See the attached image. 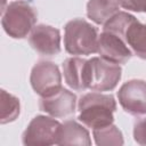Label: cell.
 <instances>
[{
    "mask_svg": "<svg viewBox=\"0 0 146 146\" xmlns=\"http://www.w3.org/2000/svg\"><path fill=\"white\" fill-rule=\"evenodd\" d=\"M133 139L137 144L146 146V117L139 119L133 124Z\"/></svg>",
    "mask_w": 146,
    "mask_h": 146,
    "instance_id": "cell-18",
    "label": "cell"
},
{
    "mask_svg": "<svg viewBox=\"0 0 146 146\" xmlns=\"http://www.w3.org/2000/svg\"><path fill=\"white\" fill-rule=\"evenodd\" d=\"M1 98H0V110H1V115H0V122L1 124H6L9 122L15 121L18 115H19V99L10 94H8L6 90H1L0 92Z\"/></svg>",
    "mask_w": 146,
    "mask_h": 146,
    "instance_id": "cell-16",
    "label": "cell"
},
{
    "mask_svg": "<svg viewBox=\"0 0 146 146\" xmlns=\"http://www.w3.org/2000/svg\"><path fill=\"white\" fill-rule=\"evenodd\" d=\"M76 106V96L63 87L55 94L41 97L39 107L52 117H66L74 114Z\"/></svg>",
    "mask_w": 146,
    "mask_h": 146,
    "instance_id": "cell-10",
    "label": "cell"
},
{
    "mask_svg": "<svg viewBox=\"0 0 146 146\" xmlns=\"http://www.w3.org/2000/svg\"><path fill=\"white\" fill-rule=\"evenodd\" d=\"M97 52L102 58L119 65L125 64L132 56L131 49L121 36L104 30L98 38Z\"/></svg>",
    "mask_w": 146,
    "mask_h": 146,
    "instance_id": "cell-9",
    "label": "cell"
},
{
    "mask_svg": "<svg viewBox=\"0 0 146 146\" xmlns=\"http://www.w3.org/2000/svg\"><path fill=\"white\" fill-rule=\"evenodd\" d=\"M135 19H136V17L133 15H131L127 11H119L104 24L103 30L112 32V33L121 36L124 40V33H125L127 29Z\"/></svg>",
    "mask_w": 146,
    "mask_h": 146,
    "instance_id": "cell-17",
    "label": "cell"
},
{
    "mask_svg": "<svg viewBox=\"0 0 146 146\" xmlns=\"http://www.w3.org/2000/svg\"><path fill=\"white\" fill-rule=\"evenodd\" d=\"M60 123L55 117L46 115L34 116L22 136L26 146H50L57 144V136Z\"/></svg>",
    "mask_w": 146,
    "mask_h": 146,
    "instance_id": "cell-5",
    "label": "cell"
},
{
    "mask_svg": "<svg viewBox=\"0 0 146 146\" xmlns=\"http://www.w3.org/2000/svg\"><path fill=\"white\" fill-rule=\"evenodd\" d=\"M87 63L88 59L81 57H70L63 62V73L66 84L73 90H86L87 86Z\"/></svg>",
    "mask_w": 146,
    "mask_h": 146,
    "instance_id": "cell-11",
    "label": "cell"
},
{
    "mask_svg": "<svg viewBox=\"0 0 146 146\" xmlns=\"http://www.w3.org/2000/svg\"><path fill=\"white\" fill-rule=\"evenodd\" d=\"M120 7L117 0H89L87 3V16L94 23L104 25L120 11Z\"/></svg>",
    "mask_w": 146,
    "mask_h": 146,
    "instance_id": "cell-13",
    "label": "cell"
},
{
    "mask_svg": "<svg viewBox=\"0 0 146 146\" xmlns=\"http://www.w3.org/2000/svg\"><path fill=\"white\" fill-rule=\"evenodd\" d=\"M117 99L124 112L136 116L146 114V81L132 79L124 82L117 91Z\"/></svg>",
    "mask_w": 146,
    "mask_h": 146,
    "instance_id": "cell-7",
    "label": "cell"
},
{
    "mask_svg": "<svg viewBox=\"0 0 146 146\" xmlns=\"http://www.w3.org/2000/svg\"><path fill=\"white\" fill-rule=\"evenodd\" d=\"M30 82L40 97L55 94L62 88V75L58 66L49 60L38 62L31 71Z\"/></svg>",
    "mask_w": 146,
    "mask_h": 146,
    "instance_id": "cell-6",
    "label": "cell"
},
{
    "mask_svg": "<svg viewBox=\"0 0 146 146\" xmlns=\"http://www.w3.org/2000/svg\"><path fill=\"white\" fill-rule=\"evenodd\" d=\"M124 41L132 54L146 60V24L136 18L128 26L124 33Z\"/></svg>",
    "mask_w": 146,
    "mask_h": 146,
    "instance_id": "cell-14",
    "label": "cell"
},
{
    "mask_svg": "<svg viewBox=\"0 0 146 146\" xmlns=\"http://www.w3.org/2000/svg\"><path fill=\"white\" fill-rule=\"evenodd\" d=\"M94 139L98 146H119L123 145V136L116 125L113 123L103 128L92 130Z\"/></svg>",
    "mask_w": 146,
    "mask_h": 146,
    "instance_id": "cell-15",
    "label": "cell"
},
{
    "mask_svg": "<svg viewBox=\"0 0 146 146\" xmlns=\"http://www.w3.org/2000/svg\"><path fill=\"white\" fill-rule=\"evenodd\" d=\"M56 145H91L89 131L74 120L60 123Z\"/></svg>",
    "mask_w": 146,
    "mask_h": 146,
    "instance_id": "cell-12",
    "label": "cell"
},
{
    "mask_svg": "<svg viewBox=\"0 0 146 146\" xmlns=\"http://www.w3.org/2000/svg\"><path fill=\"white\" fill-rule=\"evenodd\" d=\"M120 6L124 9L137 11V13H146V0H117Z\"/></svg>",
    "mask_w": 146,
    "mask_h": 146,
    "instance_id": "cell-19",
    "label": "cell"
},
{
    "mask_svg": "<svg viewBox=\"0 0 146 146\" xmlns=\"http://www.w3.org/2000/svg\"><path fill=\"white\" fill-rule=\"evenodd\" d=\"M98 32L89 22L74 18L64 27L65 50L74 56L91 55L98 51Z\"/></svg>",
    "mask_w": 146,
    "mask_h": 146,
    "instance_id": "cell-2",
    "label": "cell"
},
{
    "mask_svg": "<svg viewBox=\"0 0 146 146\" xmlns=\"http://www.w3.org/2000/svg\"><path fill=\"white\" fill-rule=\"evenodd\" d=\"M29 42L42 56H55L60 52V32L50 25H35L29 34Z\"/></svg>",
    "mask_w": 146,
    "mask_h": 146,
    "instance_id": "cell-8",
    "label": "cell"
},
{
    "mask_svg": "<svg viewBox=\"0 0 146 146\" xmlns=\"http://www.w3.org/2000/svg\"><path fill=\"white\" fill-rule=\"evenodd\" d=\"M78 110L79 121L94 130L113 123L116 102L112 95L88 92L80 97Z\"/></svg>",
    "mask_w": 146,
    "mask_h": 146,
    "instance_id": "cell-1",
    "label": "cell"
},
{
    "mask_svg": "<svg viewBox=\"0 0 146 146\" xmlns=\"http://www.w3.org/2000/svg\"><path fill=\"white\" fill-rule=\"evenodd\" d=\"M122 75L119 64L111 63L102 57H92L87 63V86L94 91L113 90Z\"/></svg>",
    "mask_w": 146,
    "mask_h": 146,
    "instance_id": "cell-4",
    "label": "cell"
},
{
    "mask_svg": "<svg viewBox=\"0 0 146 146\" xmlns=\"http://www.w3.org/2000/svg\"><path fill=\"white\" fill-rule=\"evenodd\" d=\"M38 14L26 1H13L2 10L1 25L5 32L14 39L27 36L36 23Z\"/></svg>",
    "mask_w": 146,
    "mask_h": 146,
    "instance_id": "cell-3",
    "label": "cell"
}]
</instances>
